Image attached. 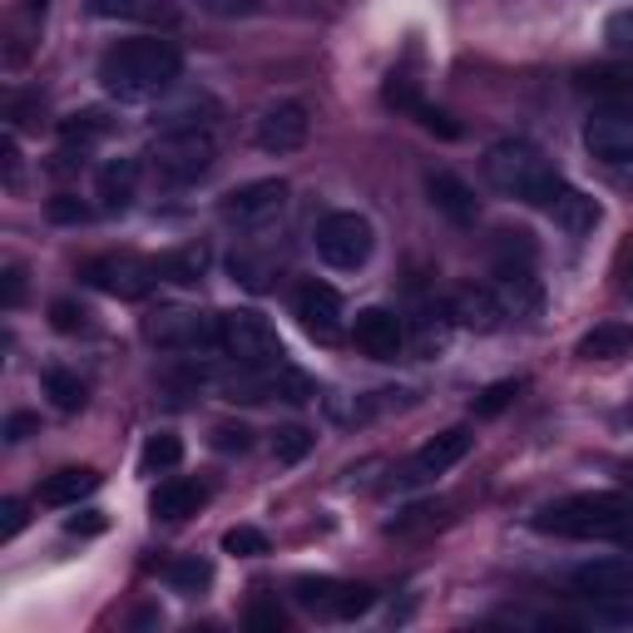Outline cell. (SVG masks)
Instances as JSON below:
<instances>
[{"label":"cell","mask_w":633,"mask_h":633,"mask_svg":"<svg viewBox=\"0 0 633 633\" xmlns=\"http://www.w3.org/2000/svg\"><path fill=\"white\" fill-rule=\"evenodd\" d=\"M178 70H184V60L168 40H124L100 60V84L120 104H144L158 100L178 80Z\"/></svg>","instance_id":"obj_1"},{"label":"cell","mask_w":633,"mask_h":633,"mask_svg":"<svg viewBox=\"0 0 633 633\" xmlns=\"http://www.w3.org/2000/svg\"><path fill=\"white\" fill-rule=\"evenodd\" d=\"M485 178H490V188H500L505 198L535 204V208H544V214H550V204L559 198V188H564L550 158L525 139L490 144V154H485Z\"/></svg>","instance_id":"obj_2"},{"label":"cell","mask_w":633,"mask_h":633,"mask_svg":"<svg viewBox=\"0 0 633 633\" xmlns=\"http://www.w3.org/2000/svg\"><path fill=\"white\" fill-rule=\"evenodd\" d=\"M535 530L569 535V540H614V535L629 530V500L614 490L564 495V500L544 505V510L535 515Z\"/></svg>","instance_id":"obj_3"},{"label":"cell","mask_w":633,"mask_h":633,"mask_svg":"<svg viewBox=\"0 0 633 633\" xmlns=\"http://www.w3.org/2000/svg\"><path fill=\"white\" fill-rule=\"evenodd\" d=\"M218 144L208 129H178V134H158V144L149 149V174L164 188H188L214 168Z\"/></svg>","instance_id":"obj_4"},{"label":"cell","mask_w":633,"mask_h":633,"mask_svg":"<svg viewBox=\"0 0 633 633\" xmlns=\"http://www.w3.org/2000/svg\"><path fill=\"white\" fill-rule=\"evenodd\" d=\"M218 352L234 356L238 366H272L282 362V342L268 316L258 312H224L218 316Z\"/></svg>","instance_id":"obj_5"},{"label":"cell","mask_w":633,"mask_h":633,"mask_svg":"<svg viewBox=\"0 0 633 633\" xmlns=\"http://www.w3.org/2000/svg\"><path fill=\"white\" fill-rule=\"evenodd\" d=\"M372 224L362 214H326L316 224V258L336 272H356L366 258H372Z\"/></svg>","instance_id":"obj_6"},{"label":"cell","mask_w":633,"mask_h":633,"mask_svg":"<svg viewBox=\"0 0 633 633\" xmlns=\"http://www.w3.org/2000/svg\"><path fill=\"white\" fill-rule=\"evenodd\" d=\"M84 282L100 292H110V298H124V302H139L154 292L158 282V268L144 258H134V252H104V258L84 262Z\"/></svg>","instance_id":"obj_7"},{"label":"cell","mask_w":633,"mask_h":633,"mask_svg":"<svg viewBox=\"0 0 633 633\" xmlns=\"http://www.w3.org/2000/svg\"><path fill=\"white\" fill-rule=\"evenodd\" d=\"M224 392L234 401H312L316 386L292 366H238V376H228Z\"/></svg>","instance_id":"obj_8"},{"label":"cell","mask_w":633,"mask_h":633,"mask_svg":"<svg viewBox=\"0 0 633 633\" xmlns=\"http://www.w3.org/2000/svg\"><path fill=\"white\" fill-rule=\"evenodd\" d=\"M282 208H288V184H282V178H252V184H242V188H234V194H224L218 214H224V224H234V228H242V234H252V228H268Z\"/></svg>","instance_id":"obj_9"},{"label":"cell","mask_w":633,"mask_h":633,"mask_svg":"<svg viewBox=\"0 0 633 633\" xmlns=\"http://www.w3.org/2000/svg\"><path fill=\"white\" fill-rule=\"evenodd\" d=\"M584 149L594 154L599 164H609V168L633 164V110H624V104H604V110L589 114Z\"/></svg>","instance_id":"obj_10"},{"label":"cell","mask_w":633,"mask_h":633,"mask_svg":"<svg viewBox=\"0 0 633 633\" xmlns=\"http://www.w3.org/2000/svg\"><path fill=\"white\" fill-rule=\"evenodd\" d=\"M312 134V114L302 100H278L268 104V110L258 114V129H252V139H258L262 154H298L302 144H308Z\"/></svg>","instance_id":"obj_11"},{"label":"cell","mask_w":633,"mask_h":633,"mask_svg":"<svg viewBox=\"0 0 633 633\" xmlns=\"http://www.w3.org/2000/svg\"><path fill=\"white\" fill-rule=\"evenodd\" d=\"M149 342L164 346V352H204V346H218V322L204 312H188V308H168L149 316Z\"/></svg>","instance_id":"obj_12"},{"label":"cell","mask_w":633,"mask_h":633,"mask_svg":"<svg viewBox=\"0 0 633 633\" xmlns=\"http://www.w3.org/2000/svg\"><path fill=\"white\" fill-rule=\"evenodd\" d=\"M569 589L594 604H629L633 599V564L629 559H589L569 574Z\"/></svg>","instance_id":"obj_13"},{"label":"cell","mask_w":633,"mask_h":633,"mask_svg":"<svg viewBox=\"0 0 633 633\" xmlns=\"http://www.w3.org/2000/svg\"><path fill=\"white\" fill-rule=\"evenodd\" d=\"M470 446H475V436L466 426H450V430H440L436 440H426V446L411 456V466L401 480L406 485H421V480H436V475H446L450 466H460V460L470 456Z\"/></svg>","instance_id":"obj_14"},{"label":"cell","mask_w":633,"mask_h":633,"mask_svg":"<svg viewBox=\"0 0 633 633\" xmlns=\"http://www.w3.org/2000/svg\"><path fill=\"white\" fill-rule=\"evenodd\" d=\"M352 342H356V352L372 356V362H396L401 346H406V326H401L396 312L366 308V312H356V322H352Z\"/></svg>","instance_id":"obj_15"},{"label":"cell","mask_w":633,"mask_h":633,"mask_svg":"<svg viewBox=\"0 0 633 633\" xmlns=\"http://www.w3.org/2000/svg\"><path fill=\"white\" fill-rule=\"evenodd\" d=\"M292 308H298V322L308 326V336H316V342H336L342 336V298H336V288H326L316 278L302 282Z\"/></svg>","instance_id":"obj_16"},{"label":"cell","mask_w":633,"mask_h":633,"mask_svg":"<svg viewBox=\"0 0 633 633\" xmlns=\"http://www.w3.org/2000/svg\"><path fill=\"white\" fill-rule=\"evenodd\" d=\"M505 302L495 288H456V298H450V322L466 326V332H500L505 326Z\"/></svg>","instance_id":"obj_17"},{"label":"cell","mask_w":633,"mask_h":633,"mask_svg":"<svg viewBox=\"0 0 633 633\" xmlns=\"http://www.w3.org/2000/svg\"><path fill=\"white\" fill-rule=\"evenodd\" d=\"M495 292H500L510 316H540V308H544L540 278L530 272V262H500V268H495Z\"/></svg>","instance_id":"obj_18"},{"label":"cell","mask_w":633,"mask_h":633,"mask_svg":"<svg viewBox=\"0 0 633 633\" xmlns=\"http://www.w3.org/2000/svg\"><path fill=\"white\" fill-rule=\"evenodd\" d=\"M426 194H430V204L450 218V224H460V228L475 224V194H470V184L460 174H450V168H430V174H426Z\"/></svg>","instance_id":"obj_19"},{"label":"cell","mask_w":633,"mask_h":633,"mask_svg":"<svg viewBox=\"0 0 633 633\" xmlns=\"http://www.w3.org/2000/svg\"><path fill=\"white\" fill-rule=\"evenodd\" d=\"M214 120H218V100H214V94H204V90L178 94L174 104H164V110L154 114V124H158L164 134H178V129H208Z\"/></svg>","instance_id":"obj_20"},{"label":"cell","mask_w":633,"mask_h":633,"mask_svg":"<svg viewBox=\"0 0 633 633\" xmlns=\"http://www.w3.org/2000/svg\"><path fill=\"white\" fill-rule=\"evenodd\" d=\"M134 188H139V164L134 158H110L100 168V178H94V194H100V204L110 214H124L134 204Z\"/></svg>","instance_id":"obj_21"},{"label":"cell","mask_w":633,"mask_h":633,"mask_svg":"<svg viewBox=\"0 0 633 633\" xmlns=\"http://www.w3.org/2000/svg\"><path fill=\"white\" fill-rule=\"evenodd\" d=\"M579 356H584V362H624V356H633V326L599 322L594 332L579 336Z\"/></svg>","instance_id":"obj_22"},{"label":"cell","mask_w":633,"mask_h":633,"mask_svg":"<svg viewBox=\"0 0 633 633\" xmlns=\"http://www.w3.org/2000/svg\"><path fill=\"white\" fill-rule=\"evenodd\" d=\"M550 218L569 238H584L599 228V204L589 194H579V188H559V198L550 204Z\"/></svg>","instance_id":"obj_23"},{"label":"cell","mask_w":633,"mask_h":633,"mask_svg":"<svg viewBox=\"0 0 633 633\" xmlns=\"http://www.w3.org/2000/svg\"><path fill=\"white\" fill-rule=\"evenodd\" d=\"M90 15L100 20H144V25H174L178 10L168 0H90Z\"/></svg>","instance_id":"obj_24"},{"label":"cell","mask_w":633,"mask_h":633,"mask_svg":"<svg viewBox=\"0 0 633 633\" xmlns=\"http://www.w3.org/2000/svg\"><path fill=\"white\" fill-rule=\"evenodd\" d=\"M204 500H208L204 485H194V480H164L154 490L149 510L158 515V520H188V515H198V505H204Z\"/></svg>","instance_id":"obj_25"},{"label":"cell","mask_w":633,"mask_h":633,"mask_svg":"<svg viewBox=\"0 0 633 633\" xmlns=\"http://www.w3.org/2000/svg\"><path fill=\"white\" fill-rule=\"evenodd\" d=\"M94 485H100V475H94L90 466H70V470H55L45 485H40V500L55 505V510H65V505H80Z\"/></svg>","instance_id":"obj_26"},{"label":"cell","mask_w":633,"mask_h":633,"mask_svg":"<svg viewBox=\"0 0 633 633\" xmlns=\"http://www.w3.org/2000/svg\"><path fill=\"white\" fill-rule=\"evenodd\" d=\"M154 268H158V278L178 282V288H194V282L204 278V268H208V252L204 248H178V252H164Z\"/></svg>","instance_id":"obj_27"},{"label":"cell","mask_w":633,"mask_h":633,"mask_svg":"<svg viewBox=\"0 0 633 633\" xmlns=\"http://www.w3.org/2000/svg\"><path fill=\"white\" fill-rule=\"evenodd\" d=\"M579 90L599 94V100H629L633 94V70H614V65H594L579 75Z\"/></svg>","instance_id":"obj_28"},{"label":"cell","mask_w":633,"mask_h":633,"mask_svg":"<svg viewBox=\"0 0 633 633\" xmlns=\"http://www.w3.org/2000/svg\"><path fill=\"white\" fill-rule=\"evenodd\" d=\"M178 460H184V440L168 436V430L149 436V440H144V450H139V470L144 475H164V470H174Z\"/></svg>","instance_id":"obj_29"},{"label":"cell","mask_w":633,"mask_h":633,"mask_svg":"<svg viewBox=\"0 0 633 633\" xmlns=\"http://www.w3.org/2000/svg\"><path fill=\"white\" fill-rule=\"evenodd\" d=\"M312 446H316V436L308 426H282L278 436H272V460H278V466H298V460L312 456Z\"/></svg>","instance_id":"obj_30"},{"label":"cell","mask_w":633,"mask_h":633,"mask_svg":"<svg viewBox=\"0 0 633 633\" xmlns=\"http://www.w3.org/2000/svg\"><path fill=\"white\" fill-rule=\"evenodd\" d=\"M168 584L178 589V594H204L208 584H214V564L208 559H178V564H168Z\"/></svg>","instance_id":"obj_31"},{"label":"cell","mask_w":633,"mask_h":633,"mask_svg":"<svg viewBox=\"0 0 633 633\" xmlns=\"http://www.w3.org/2000/svg\"><path fill=\"white\" fill-rule=\"evenodd\" d=\"M45 392L50 401H55V411H65V416H75V411H84V382L75 372H45Z\"/></svg>","instance_id":"obj_32"},{"label":"cell","mask_w":633,"mask_h":633,"mask_svg":"<svg viewBox=\"0 0 633 633\" xmlns=\"http://www.w3.org/2000/svg\"><path fill=\"white\" fill-rule=\"evenodd\" d=\"M60 134H65V144H94V139H104L110 134V120H104L100 110H80V114H70V120H60Z\"/></svg>","instance_id":"obj_33"},{"label":"cell","mask_w":633,"mask_h":633,"mask_svg":"<svg viewBox=\"0 0 633 633\" xmlns=\"http://www.w3.org/2000/svg\"><path fill=\"white\" fill-rule=\"evenodd\" d=\"M336 589H342L336 579H298V584H292V594H298V604L332 614V609H336Z\"/></svg>","instance_id":"obj_34"},{"label":"cell","mask_w":633,"mask_h":633,"mask_svg":"<svg viewBox=\"0 0 633 633\" xmlns=\"http://www.w3.org/2000/svg\"><path fill=\"white\" fill-rule=\"evenodd\" d=\"M224 550L238 559H258V554H268V535H262L258 525H234V530L224 535Z\"/></svg>","instance_id":"obj_35"},{"label":"cell","mask_w":633,"mask_h":633,"mask_svg":"<svg viewBox=\"0 0 633 633\" xmlns=\"http://www.w3.org/2000/svg\"><path fill=\"white\" fill-rule=\"evenodd\" d=\"M515 396H520V382H495V386H485L480 396H475V416L480 421H490V416H500L505 406H515Z\"/></svg>","instance_id":"obj_36"},{"label":"cell","mask_w":633,"mask_h":633,"mask_svg":"<svg viewBox=\"0 0 633 633\" xmlns=\"http://www.w3.org/2000/svg\"><path fill=\"white\" fill-rule=\"evenodd\" d=\"M228 272H234V278L242 282V288L262 292V288H268V278H272V262L248 258V252H234V262H228Z\"/></svg>","instance_id":"obj_37"},{"label":"cell","mask_w":633,"mask_h":633,"mask_svg":"<svg viewBox=\"0 0 633 633\" xmlns=\"http://www.w3.org/2000/svg\"><path fill=\"white\" fill-rule=\"evenodd\" d=\"M45 214H50V224H65V228H75V224H90V204L75 194H55L45 204Z\"/></svg>","instance_id":"obj_38"},{"label":"cell","mask_w":633,"mask_h":633,"mask_svg":"<svg viewBox=\"0 0 633 633\" xmlns=\"http://www.w3.org/2000/svg\"><path fill=\"white\" fill-rule=\"evenodd\" d=\"M376 604V594L366 584H342L336 589V609H332V619H356V614H366V609Z\"/></svg>","instance_id":"obj_39"},{"label":"cell","mask_w":633,"mask_h":633,"mask_svg":"<svg viewBox=\"0 0 633 633\" xmlns=\"http://www.w3.org/2000/svg\"><path fill=\"white\" fill-rule=\"evenodd\" d=\"M50 326H55V332H65V336H75V332H84V326H90V312H84L80 302L60 298L55 308H50Z\"/></svg>","instance_id":"obj_40"},{"label":"cell","mask_w":633,"mask_h":633,"mask_svg":"<svg viewBox=\"0 0 633 633\" xmlns=\"http://www.w3.org/2000/svg\"><path fill=\"white\" fill-rule=\"evenodd\" d=\"M604 40L619 55H633V10H614V15L604 20Z\"/></svg>","instance_id":"obj_41"},{"label":"cell","mask_w":633,"mask_h":633,"mask_svg":"<svg viewBox=\"0 0 633 633\" xmlns=\"http://www.w3.org/2000/svg\"><path fill=\"white\" fill-rule=\"evenodd\" d=\"M248 629H258V633H282V629H288V614H282L272 599H258V604L248 609Z\"/></svg>","instance_id":"obj_42"},{"label":"cell","mask_w":633,"mask_h":633,"mask_svg":"<svg viewBox=\"0 0 633 633\" xmlns=\"http://www.w3.org/2000/svg\"><path fill=\"white\" fill-rule=\"evenodd\" d=\"M421 120V129H430V134H440V139H460V124L450 120V114H440V110H430V104H416L411 110Z\"/></svg>","instance_id":"obj_43"},{"label":"cell","mask_w":633,"mask_h":633,"mask_svg":"<svg viewBox=\"0 0 633 633\" xmlns=\"http://www.w3.org/2000/svg\"><path fill=\"white\" fill-rule=\"evenodd\" d=\"M258 6L262 0H198V10H208V15H218V20H242Z\"/></svg>","instance_id":"obj_44"},{"label":"cell","mask_w":633,"mask_h":633,"mask_svg":"<svg viewBox=\"0 0 633 633\" xmlns=\"http://www.w3.org/2000/svg\"><path fill=\"white\" fill-rule=\"evenodd\" d=\"M20 530H25V505L6 500V505H0V540H15Z\"/></svg>","instance_id":"obj_45"},{"label":"cell","mask_w":633,"mask_h":633,"mask_svg":"<svg viewBox=\"0 0 633 633\" xmlns=\"http://www.w3.org/2000/svg\"><path fill=\"white\" fill-rule=\"evenodd\" d=\"M214 446H218V450H238V456H242V450L252 446V440H248V426H218V430H214Z\"/></svg>","instance_id":"obj_46"},{"label":"cell","mask_w":633,"mask_h":633,"mask_svg":"<svg viewBox=\"0 0 633 633\" xmlns=\"http://www.w3.org/2000/svg\"><path fill=\"white\" fill-rule=\"evenodd\" d=\"M386 104H396V110H416V90H411V84L406 80H396L392 75V84H386Z\"/></svg>","instance_id":"obj_47"},{"label":"cell","mask_w":633,"mask_h":633,"mask_svg":"<svg viewBox=\"0 0 633 633\" xmlns=\"http://www.w3.org/2000/svg\"><path fill=\"white\" fill-rule=\"evenodd\" d=\"M104 525H110V520H104L100 510H90V515H75V520H65V530H70V535H104Z\"/></svg>","instance_id":"obj_48"},{"label":"cell","mask_w":633,"mask_h":633,"mask_svg":"<svg viewBox=\"0 0 633 633\" xmlns=\"http://www.w3.org/2000/svg\"><path fill=\"white\" fill-rule=\"evenodd\" d=\"M6 114L15 124H30V114H40V100H35V94H15V100L6 104Z\"/></svg>","instance_id":"obj_49"},{"label":"cell","mask_w":633,"mask_h":633,"mask_svg":"<svg viewBox=\"0 0 633 633\" xmlns=\"http://www.w3.org/2000/svg\"><path fill=\"white\" fill-rule=\"evenodd\" d=\"M30 430H40V421L30 416V411H15V416L6 421V440H25Z\"/></svg>","instance_id":"obj_50"},{"label":"cell","mask_w":633,"mask_h":633,"mask_svg":"<svg viewBox=\"0 0 633 633\" xmlns=\"http://www.w3.org/2000/svg\"><path fill=\"white\" fill-rule=\"evenodd\" d=\"M6 308H20V298H25V272L20 268H6Z\"/></svg>","instance_id":"obj_51"},{"label":"cell","mask_w":633,"mask_h":633,"mask_svg":"<svg viewBox=\"0 0 633 633\" xmlns=\"http://www.w3.org/2000/svg\"><path fill=\"white\" fill-rule=\"evenodd\" d=\"M0 164H6V184L15 188V178H20V154H15V139L6 134V144H0Z\"/></svg>","instance_id":"obj_52"}]
</instances>
